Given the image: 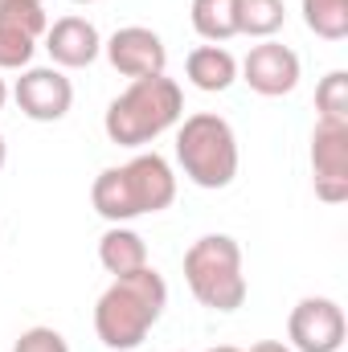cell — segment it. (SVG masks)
Instances as JSON below:
<instances>
[{
	"instance_id": "6da1fadb",
	"label": "cell",
	"mask_w": 348,
	"mask_h": 352,
	"mask_svg": "<svg viewBox=\"0 0 348 352\" xmlns=\"http://www.w3.org/2000/svg\"><path fill=\"white\" fill-rule=\"evenodd\" d=\"M168 307V283L156 266L119 274L94 303V336L111 352H131L148 340Z\"/></svg>"
},
{
	"instance_id": "7a4b0ae2",
	"label": "cell",
	"mask_w": 348,
	"mask_h": 352,
	"mask_svg": "<svg viewBox=\"0 0 348 352\" xmlns=\"http://www.w3.org/2000/svg\"><path fill=\"white\" fill-rule=\"evenodd\" d=\"M176 201V173L160 152H140L127 164L102 168L90 184V205L111 226H127L144 213H164Z\"/></svg>"
},
{
	"instance_id": "3957f363",
	"label": "cell",
	"mask_w": 348,
	"mask_h": 352,
	"mask_svg": "<svg viewBox=\"0 0 348 352\" xmlns=\"http://www.w3.org/2000/svg\"><path fill=\"white\" fill-rule=\"evenodd\" d=\"M180 119H184L180 82L168 74H152V78H131V87L107 107L102 131L119 148H144L164 131H173Z\"/></svg>"
},
{
	"instance_id": "277c9868",
	"label": "cell",
	"mask_w": 348,
	"mask_h": 352,
	"mask_svg": "<svg viewBox=\"0 0 348 352\" xmlns=\"http://www.w3.org/2000/svg\"><path fill=\"white\" fill-rule=\"evenodd\" d=\"M176 160L197 188H230L242 164L238 135L221 115L197 111L176 127Z\"/></svg>"
},
{
	"instance_id": "5b68a950",
	"label": "cell",
	"mask_w": 348,
	"mask_h": 352,
	"mask_svg": "<svg viewBox=\"0 0 348 352\" xmlns=\"http://www.w3.org/2000/svg\"><path fill=\"white\" fill-rule=\"evenodd\" d=\"M184 283L193 299L209 311H238L246 303L242 246L230 234H205L184 250Z\"/></svg>"
},
{
	"instance_id": "8992f818",
	"label": "cell",
	"mask_w": 348,
	"mask_h": 352,
	"mask_svg": "<svg viewBox=\"0 0 348 352\" xmlns=\"http://www.w3.org/2000/svg\"><path fill=\"white\" fill-rule=\"evenodd\" d=\"M348 336L345 307L328 295H307L287 316V340L295 352H340Z\"/></svg>"
},
{
	"instance_id": "52a82bcc",
	"label": "cell",
	"mask_w": 348,
	"mask_h": 352,
	"mask_svg": "<svg viewBox=\"0 0 348 352\" xmlns=\"http://www.w3.org/2000/svg\"><path fill=\"white\" fill-rule=\"evenodd\" d=\"M8 94L17 98L21 115L33 119V123H58L74 107V82L58 66H29V70H21L17 87Z\"/></svg>"
},
{
	"instance_id": "ba28073f",
	"label": "cell",
	"mask_w": 348,
	"mask_h": 352,
	"mask_svg": "<svg viewBox=\"0 0 348 352\" xmlns=\"http://www.w3.org/2000/svg\"><path fill=\"white\" fill-rule=\"evenodd\" d=\"M312 184L328 205L348 201V123L316 119L312 131Z\"/></svg>"
},
{
	"instance_id": "9c48e42d",
	"label": "cell",
	"mask_w": 348,
	"mask_h": 352,
	"mask_svg": "<svg viewBox=\"0 0 348 352\" xmlns=\"http://www.w3.org/2000/svg\"><path fill=\"white\" fill-rule=\"evenodd\" d=\"M102 54H107V62L123 78H152V74L168 70V50H164L160 33L148 29V25H123V29H115L102 41Z\"/></svg>"
},
{
	"instance_id": "30bf717a",
	"label": "cell",
	"mask_w": 348,
	"mask_h": 352,
	"mask_svg": "<svg viewBox=\"0 0 348 352\" xmlns=\"http://www.w3.org/2000/svg\"><path fill=\"white\" fill-rule=\"evenodd\" d=\"M238 74L262 98H283V94H291V90L299 87V54L291 45L266 37L259 45H250V54L238 66Z\"/></svg>"
},
{
	"instance_id": "8fae6325",
	"label": "cell",
	"mask_w": 348,
	"mask_h": 352,
	"mask_svg": "<svg viewBox=\"0 0 348 352\" xmlns=\"http://www.w3.org/2000/svg\"><path fill=\"white\" fill-rule=\"evenodd\" d=\"M45 54L58 70H87L102 54V37L87 16H62L45 29Z\"/></svg>"
},
{
	"instance_id": "7c38bea8",
	"label": "cell",
	"mask_w": 348,
	"mask_h": 352,
	"mask_svg": "<svg viewBox=\"0 0 348 352\" xmlns=\"http://www.w3.org/2000/svg\"><path fill=\"white\" fill-rule=\"evenodd\" d=\"M184 74L188 82L205 94H221L238 82V58L226 50V45H197L188 58H184Z\"/></svg>"
},
{
	"instance_id": "4fadbf2b",
	"label": "cell",
	"mask_w": 348,
	"mask_h": 352,
	"mask_svg": "<svg viewBox=\"0 0 348 352\" xmlns=\"http://www.w3.org/2000/svg\"><path fill=\"white\" fill-rule=\"evenodd\" d=\"M98 263H102V270H107L111 278L131 274V270L148 266V242H144L135 230H127V226H111V230L98 238Z\"/></svg>"
},
{
	"instance_id": "5bb4252c",
	"label": "cell",
	"mask_w": 348,
	"mask_h": 352,
	"mask_svg": "<svg viewBox=\"0 0 348 352\" xmlns=\"http://www.w3.org/2000/svg\"><path fill=\"white\" fill-rule=\"evenodd\" d=\"M193 29L209 41L221 45L230 37H238V0H193Z\"/></svg>"
},
{
	"instance_id": "9a60e30c",
	"label": "cell",
	"mask_w": 348,
	"mask_h": 352,
	"mask_svg": "<svg viewBox=\"0 0 348 352\" xmlns=\"http://www.w3.org/2000/svg\"><path fill=\"white\" fill-rule=\"evenodd\" d=\"M287 21V4L283 0H238V33L246 37H274Z\"/></svg>"
},
{
	"instance_id": "2e32d148",
	"label": "cell",
	"mask_w": 348,
	"mask_h": 352,
	"mask_svg": "<svg viewBox=\"0 0 348 352\" xmlns=\"http://www.w3.org/2000/svg\"><path fill=\"white\" fill-rule=\"evenodd\" d=\"M303 25L324 41L348 37V0H303Z\"/></svg>"
},
{
	"instance_id": "e0dca14e",
	"label": "cell",
	"mask_w": 348,
	"mask_h": 352,
	"mask_svg": "<svg viewBox=\"0 0 348 352\" xmlns=\"http://www.w3.org/2000/svg\"><path fill=\"white\" fill-rule=\"evenodd\" d=\"M316 111L328 123H348V74L345 70H332V74L320 78V87H316Z\"/></svg>"
},
{
	"instance_id": "ac0fdd59",
	"label": "cell",
	"mask_w": 348,
	"mask_h": 352,
	"mask_svg": "<svg viewBox=\"0 0 348 352\" xmlns=\"http://www.w3.org/2000/svg\"><path fill=\"white\" fill-rule=\"evenodd\" d=\"M0 25H12L29 37H41L50 29V16H45V4H37V0H0Z\"/></svg>"
},
{
	"instance_id": "d6986e66",
	"label": "cell",
	"mask_w": 348,
	"mask_h": 352,
	"mask_svg": "<svg viewBox=\"0 0 348 352\" xmlns=\"http://www.w3.org/2000/svg\"><path fill=\"white\" fill-rule=\"evenodd\" d=\"M33 50H37V37L21 33L12 25H0V70H29Z\"/></svg>"
},
{
	"instance_id": "ffe728a7",
	"label": "cell",
	"mask_w": 348,
	"mask_h": 352,
	"mask_svg": "<svg viewBox=\"0 0 348 352\" xmlns=\"http://www.w3.org/2000/svg\"><path fill=\"white\" fill-rule=\"evenodd\" d=\"M12 352H70V344H66V336L58 328H41L37 324V328H25L17 336Z\"/></svg>"
},
{
	"instance_id": "44dd1931",
	"label": "cell",
	"mask_w": 348,
	"mask_h": 352,
	"mask_svg": "<svg viewBox=\"0 0 348 352\" xmlns=\"http://www.w3.org/2000/svg\"><path fill=\"white\" fill-rule=\"evenodd\" d=\"M250 352H295V349H291V344H283V340H259Z\"/></svg>"
},
{
	"instance_id": "7402d4cb",
	"label": "cell",
	"mask_w": 348,
	"mask_h": 352,
	"mask_svg": "<svg viewBox=\"0 0 348 352\" xmlns=\"http://www.w3.org/2000/svg\"><path fill=\"white\" fill-rule=\"evenodd\" d=\"M8 164V144H4V135H0V168Z\"/></svg>"
},
{
	"instance_id": "603a6c76",
	"label": "cell",
	"mask_w": 348,
	"mask_h": 352,
	"mask_svg": "<svg viewBox=\"0 0 348 352\" xmlns=\"http://www.w3.org/2000/svg\"><path fill=\"white\" fill-rule=\"evenodd\" d=\"M4 102H8V82L0 78V111H4Z\"/></svg>"
},
{
	"instance_id": "cb8c5ba5",
	"label": "cell",
	"mask_w": 348,
	"mask_h": 352,
	"mask_svg": "<svg viewBox=\"0 0 348 352\" xmlns=\"http://www.w3.org/2000/svg\"><path fill=\"white\" fill-rule=\"evenodd\" d=\"M209 352H246V349H234V344H217V349H209Z\"/></svg>"
},
{
	"instance_id": "d4e9b609",
	"label": "cell",
	"mask_w": 348,
	"mask_h": 352,
	"mask_svg": "<svg viewBox=\"0 0 348 352\" xmlns=\"http://www.w3.org/2000/svg\"><path fill=\"white\" fill-rule=\"evenodd\" d=\"M74 4H94V0H74Z\"/></svg>"
},
{
	"instance_id": "484cf974",
	"label": "cell",
	"mask_w": 348,
	"mask_h": 352,
	"mask_svg": "<svg viewBox=\"0 0 348 352\" xmlns=\"http://www.w3.org/2000/svg\"><path fill=\"white\" fill-rule=\"evenodd\" d=\"M37 4H45V0H37Z\"/></svg>"
}]
</instances>
